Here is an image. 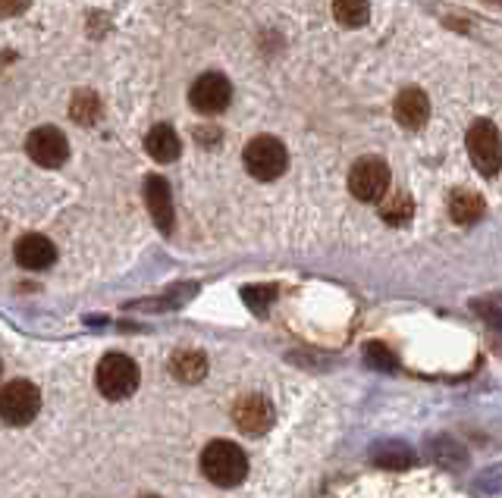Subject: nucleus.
<instances>
[{"instance_id":"12","label":"nucleus","mask_w":502,"mask_h":498,"mask_svg":"<svg viewBox=\"0 0 502 498\" xmlns=\"http://www.w3.org/2000/svg\"><path fill=\"white\" fill-rule=\"evenodd\" d=\"M392 113H396L399 126H405V129H421L430 119V98L421 88H402V92L396 94Z\"/></svg>"},{"instance_id":"18","label":"nucleus","mask_w":502,"mask_h":498,"mask_svg":"<svg viewBox=\"0 0 502 498\" xmlns=\"http://www.w3.org/2000/svg\"><path fill=\"white\" fill-rule=\"evenodd\" d=\"M333 16L346 29H361L371 19V4L367 0H333Z\"/></svg>"},{"instance_id":"7","label":"nucleus","mask_w":502,"mask_h":498,"mask_svg":"<svg viewBox=\"0 0 502 498\" xmlns=\"http://www.w3.org/2000/svg\"><path fill=\"white\" fill-rule=\"evenodd\" d=\"M233 100V85L226 75L220 73H205L195 79L192 92H189V104L195 107L205 117H214V113H224Z\"/></svg>"},{"instance_id":"8","label":"nucleus","mask_w":502,"mask_h":498,"mask_svg":"<svg viewBox=\"0 0 502 498\" xmlns=\"http://www.w3.org/2000/svg\"><path fill=\"white\" fill-rule=\"evenodd\" d=\"M25 151L38 166L44 170H57V166L66 163L69 157V142L57 126H38L29 138H25Z\"/></svg>"},{"instance_id":"14","label":"nucleus","mask_w":502,"mask_h":498,"mask_svg":"<svg viewBox=\"0 0 502 498\" xmlns=\"http://www.w3.org/2000/svg\"><path fill=\"white\" fill-rule=\"evenodd\" d=\"M170 373L180 382H189V386H192V382H201L207 376V357L195 348H182L170 357Z\"/></svg>"},{"instance_id":"1","label":"nucleus","mask_w":502,"mask_h":498,"mask_svg":"<svg viewBox=\"0 0 502 498\" xmlns=\"http://www.w3.org/2000/svg\"><path fill=\"white\" fill-rule=\"evenodd\" d=\"M201 474L220 489H233L249 476V455L230 439H214L201 451Z\"/></svg>"},{"instance_id":"13","label":"nucleus","mask_w":502,"mask_h":498,"mask_svg":"<svg viewBox=\"0 0 502 498\" xmlns=\"http://www.w3.org/2000/svg\"><path fill=\"white\" fill-rule=\"evenodd\" d=\"M145 151H148L151 161L157 163H173L182 154V142L170 126H154L145 138Z\"/></svg>"},{"instance_id":"9","label":"nucleus","mask_w":502,"mask_h":498,"mask_svg":"<svg viewBox=\"0 0 502 498\" xmlns=\"http://www.w3.org/2000/svg\"><path fill=\"white\" fill-rule=\"evenodd\" d=\"M233 420L245 436H264L273 426V405L264 395H245L233 407Z\"/></svg>"},{"instance_id":"24","label":"nucleus","mask_w":502,"mask_h":498,"mask_svg":"<svg viewBox=\"0 0 502 498\" xmlns=\"http://www.w3.org/2000/svg\"><path fill=\"white\" fill-rule=\"evenodd\" d=\"M142 498H161V495H142Z\"/></svg>"},{"instance_id":"22","label":"nucleus","mask_w":502,"mask_h":498,"mask_svg":"<svg viewBox=\"0 0 502 498\" xmlns=\"http://www.w3.org/2000/svg\"><path fill=\"white\" fill-rule=\"evenodd\" d=\"M434 458L443 464V467H462L465 464V451L462 445H455L453 439H443V442L434 445Z\"/></svg>"},{"instance_id":"5","label":"nucleus","mask_w":502,"mask_h":498,"mask_svg":"<svg viewBox=\"0 0 502 498\" xmlns=\"http://www.w3.org/2000/svg\"><path fill=\"white\" fill-rule=\"evenodd\" d=\"M390 166L380 157H361L348 172V191L365 204H380L390 191Z\"/></svg>"},{"instance_id":"6","label":"nucleus","mask_w":502,"mask_h":498,"mask_svg":"<svg viewBox=\"0 0 502 498\" xmlns=\"http://www.w3.org/2000/svg\"><path fill=\"white\" fill-rule=\"evenodd\" d=\"M468 154H471V163L478 166L480 176H497L502 170V138L499 129L487 119H478V123L468 129Z\"/></svg>"},{"instance_id":"11","label":"nucleus","mask_w":502,"mask_h":498,"mask_svg":"<svg viewBox=\"0 0 502 498\" xmlns=\"http://www.w3.org/2000/svg\"><path fill=\"white\" fill-rule=\"evenodd\" d=\"M13 258H16V264L22 266V270H48V266L57 264V248L54 241L48 239V235H38V232H29L22 235V239L16 241V248H13Z\"/></svg>"},{"instance_id":"15","label":"nucleus","mask_w":502,"mask_h":498,"mask_svg":"<svg viewBox=\"0 0 502 498\" xmlns=\"http://www.w3.org/2000/svg\"><path fill=\"white\" fill-rule=\"evenodd\" d=\"M487 204L478 191H468V188H455L453 197H449V216H453L459 226H468V223H478L484 216Z\"/></svg>"},{"instance_id":"19","label":"nucleus","mask_w":502,"mask_h":498,"mask_svg":"<svg viewBox=\"0 0 502 498\" xmlns=\"http://www.w3.org/2000/svg\"><path fill=\"white\" fill-rule=\"evenodd\" d=\"M69 117L75 119V123H85V126H92L94 119L101 117V98L94 92H75V98H73V104H69Z\"/></svg>"},{"instance_id":"21","label":"nucleus","mask_w":502,"mask_h":498,"mask_svg":"<svg viewBox=\"0 0 502 498\" xmlns=\"http://www.w3.org/2000/svg\"><path fill=\"white\" fill-rule=\"evenodd\" d=\"M365 363L374 370H396V354H392L383 342H367L365 345Z\"/></svg>"},{"instance_id":"25","label":"nucleus","mask_w":502,"mask_h":498,"mask_svg":"<svg viewBox=\"0 0 502 498\" xmlns=\"http://www.w3.org/2000/svg\"><path fill=\"white\" fill-rule=\"evenodd\" d=\"M490 4H502V0H490Z\"/></svg>"},{"instance_id":"16","label":"nucleus","mask_w":502,"mask_h":498,"mask_svg":"<svg viewBox=\"0 0 502 498\" xmlns=\"http://www.w3.org/2000/svg\"><path fill=\"white\" fill-rule=\"evenodd\" d=\"M380 216H383V223H390V226H405V223L415 216V201H411L409 191L390 188L383 201H380Z\"/></svg>"},{"instance_id":"23","label":"nucleus","mask_w":502,"mask_h":498,"mask_svg":"<svg viewBox=\"0 0 502 498\" xmlns=\"http://www.w3.org/2000/svg\"><path fill=\"white\" fill-rule=\"evenodd\" d=\"M29 6H31V0H0V16H4V19L22 16Z\"/></svg>"},{"instance_id":"2","label":"nucleus","mask_w":502,"mask_h":498,"mask_svg":"<svg viewBox=\"0 0 502 498\" xmlns=\"http://www.w3.org/2000/svg\"><path fill=\"white\" fill-rule=\"evenodd\" d=\"M138 380H142L138 363L132 361L129 354H119V351L104 354L98 361V370H94V386H98V392L104 395L107 401L132 398L138 389Z\"/></svg>"},{"instance_id":"17","label":"nucleus","mask_w":502,"mask_h":498,"mask_svg":"<svg viewBox=\"0 0 502 498\" xmlns=\"http://www.w3.org/2000/svg\"><path fill=\"white\" fill-rule=\"evenodd\" d=\"M371 461L383 470H409L411 464H415V451L405 442H380L377 449H374Z\"/></svg>"},{"instance_id":"4","label":"nucleus","mask_w":502,"mask_h":498,"mask_svg":"<svg viewBox=\"0 0 502 498\" xmlns=\"http://www.w3.org/2000/svg\"><path fill=\"white\" fill-rule=\"evenodd\" d=\"M242 161H245V170H249L254 179H260V182H273V179H279L286 172L289 154H286V144L279 142V138L258 135L249 142Z\"/></svg>"},{"instance_id":"10","label":"nucleus","mask_w":502,"mask_h":498,"mask_svg":"<svg viewBox=\"0 0 502 498\" xmlns=\"http://www.w3.org/2000/svg\"><path fill=\"white\" fill-rule=\"evenodd\" d=\"M145 204H148V214L154 220V226L163 235L173 232V191L163 176H148L145 179Z\"/></svg>"},{"instance_id":"26","label":"nucleus","mask_w":502,"mask_h":498,"mask_svg":"<svg viewBox=\"0 0 502 498\" xmlns=\"http://www.w3.org/2000/svg\"><path fill=\"white\" fill-rule=\"evenodd\" d=\"M0 373H4V367H0Z\"/></svg>"},{"instance_id":"20","label":"nucleus","mask_w":502,"mask_h":498,"mask_svg":"<svg viewBox=\"0 0 502 498\" xmlns=\"http://www.w3.org/2000/svg\"><path fill=\"white\" fill-rule=\"evenodd\" d=\"M242 298L254 314H267V308L277 301V289H273V285H245Z\"/></svg>"},{"instance_id":"3","label":"nucleus","mask_w":502,"mask_h":498,"mask_svg":"<svg viewBox=\"0 0 502 498\" xmlns=\"http://www.w3.org/2000/svg\"><path fill=\"white\" fill-rule=\"evenodd\" d=\"M41 411V392L35 382L13 380L0 389V420L6 426H29Z\"/></svg>"}]
</instances>
